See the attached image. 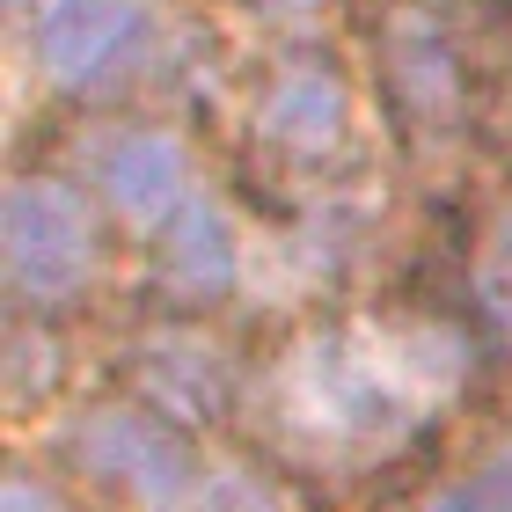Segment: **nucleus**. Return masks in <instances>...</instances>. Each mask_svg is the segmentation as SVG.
<instances>
[{
  "instance_id": "1",
  "label": "nucleus",
  "mask_w": 512,
  "mask_h": 512,
  "mask_svg": "<svg viewBox=\"0 0 512 512\" xmlns=\"http://www.w3.org/2000/svg\"><path fill=\"white\" fill-rule=\"evenodd\" d=\"M66 469L88 476L96 491H118L139 512H191L205 491V461L191 447V432L176 417H161L139 395H118V403L81 410L59 439Z\"/></svg>"
},
{
  "instance_id": "2",
  "label": "nucleus",
  "mask_w": 512,
  "mask_h": 512,
  "mask_svg": "<svg viewBox=\"0 0 512 512\" xmlns=\"http://www.w3.org/2000/svg\"><path fill=\"white\" fill-rule=\"evenodd\" d=\"M0 264L22 315H59L66 300H81L103 264V220L81 183L15 176L0 198Z\"/></svg>"
},
{
  "instance_id": "3",
  "label": "nucleus",
  "mask_w": 512,
  "mask_h": 512,
  "mask_svg": "<svg viewBox=\"0 0 512 512\" xmlns=\"http://www.w3.org/2000/svg\"><path fill=\"white\" fill-rule=\"evenodd\" d=\"M374 74L403 132H447L469 110V52L425 8H403L374 30Z\"/></svg>"
},
{
  "instance_id": "4",
  "label": "nucleus",
  "mask_w": 512,
  "mask_h": 512,
  "mask_svg": "<svg viewBox=\"0 0 512 512\" xmlns=\"http://www.w3.org/2000/svg\"><path fill=\"white\" fill-rule=\"evenodd\" d=\"M344 125H352V88H344V74L330 59H286L249 103L256 147L293 161V169L330 161L344 147Z\"/></svg>"
},
{
  "instance_id": "5",
  "label": "nucleus",
  "mask_w": 512,
  "mask_h": 512,
  "mask_svg": "<svg viewBox=\"0 0 512 512\" xmlns=\"http://www.w3.org/2000/svg\"><path fill=\"white\" fill-rule=\"evenodd\" d=\"M132 388H139V403L176 417L183 432L220 425V417L235 410V359L205 330H191V322H169V330L132 344Z\"/></svg>"
},
{
  "instance_id": "6",
  "label": "nucleus",
  "mask_w": 512,
  "mask_h": 512,
  "mask_svg": "<svg viewBox=\"0 0 512 512\" xmlns=\"http://www.w3.org/2000/svg\"><path fill=\"white\" fill-rule=\"evenodd\" d=\"M37 66L44 81L59 88H88L118 66L132 44H139V8L132 0H52L37 15Z\"/></svg>"
},
{
  "instance_id": "7",
  "label": "nucleus",
  "mask_w": 512,
  "mask_h": 512,
  "mask_svg": "<svg viewBox=\"0 0 512 512\" xmlns=\"http://www.w3.org/2000/svg\"><path fill=\"white\" fill-rule=\"evenodd\" d=\"M96 191L132 227H169L191 205V161L169 132H118L96 154Z\"/></svg>"
},
{
  "instance_id": "8",
  "label": "nucleus",
  "mask_w": 512,
  "mask_h": 512,
  "mask_svg": "<svg viewBox=\"0 0 512 512\" xmlns=\"http://www.w3.org/2000/svg\"><path fill=\"white\" fill-rule=\"evenodd\" d=\"M154 278L176 308H213L235 286V227L213 198H191L169 227H154Z\"/></svg>"
},
{
  "instance_id": "9",
  "label": "nucleus",
  "mask_w": 512,
  "mask_h": 512,
  "mask_svg": "<svg viewBox=\"0 0 512 512\" xmlns=\"http://www.w3.org/2000/svg\"><path fill=\"white\" fill-rule=\"evenodd\" d=\"M432 512H512V461H491V469H476L469 483H454Z\"/></svg>"
},
{
  "instance_id": "10",
  "label": "nucleus",
  "mask_w": 512,
  "mask_h": 512,
  "mask_svg": "<svg viewBox=\"0 0 512 512\" xmlns=\"http://www.w3.org/2000/svg\"><path fill=\"white\" fill-rule=\"evenodd\" d=\"M0 512H66L59 491H44L37 476H8L0 483Z\"/></svg>"
}]
</instances>
